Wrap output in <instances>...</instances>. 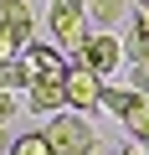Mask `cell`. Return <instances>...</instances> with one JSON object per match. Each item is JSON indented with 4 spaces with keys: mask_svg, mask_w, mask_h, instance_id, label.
<instances>
[{
    "mask_svg": "<svg viewBox=\"0 0 149 155\" xmlns=\"http://www.w3.org/2000/svg\"><path fill=\"white\" fill-rule=\"evenodd\" d=\"M134 36H144V41H149V0H144L139 16H134Z\"/></svg>",
    "mask_w": 149,
    "mask_h": 155,
    "instance_id": "5bb4252c",
    "label": "cell"
},
{
    "mask_svg": "<svg viewBox=\"0 0 149 155\" xmlns=\"http://www.w3.org/2000/svg\"><path fill=\"white\" fill-rule=\"evenodd\" d=\"M72 62H82V67H93L98 78H108V72L123 62V41H118L113 31H93V36L82 41V52L72 57Z\"/></svg>",
    "mask_w": 149,
    "mask_h": 155,
    "instance_id": "5b68a950",
    "label": "cell"
},
{
    "mask_svg": "<svg viewBox=\"0 0 149 155\" xmlns=\"http://www.w3.org/2000/svg\"><path fill=\"white\" fill-rule=\"evenodd\" d=\"M0 88H5V93H21V88H31V72H26V62H0Z\"/></svg>",
    "mask_w": 149,
    "mask_h": 155,
    "instance_id": "30bf717a",
    "label": "cell"
},
{
    "mask_svg": "<svg viewBox=\"0 0 149 155\" xmlns=\"http://www.w3.org/2000/svg\"><path fill=\"white\" fill-rule=\"evenodd\" d=\"M51 31L62 47H72V57L82 52V41L93 36L88 31V0H51Z\"/></svg>",
    "mask_w": 149,
    "mask_h": 155,
    "instance_id": "7a4b0ae2",
    "label": "cell"
},
{
    "mask_svg": "<svg viewBox=\"0 0 149 155\" xmlns=\"http://www.w3.org/2000/svg\"><path fill=\"white\" fill-rule=\"evenodd\" d=\"M21 62L31 72V83H67V72H72V62L57 47H41V41H26L21 47Z\"/></svg>",
    "mask_w": 149,
    "mask_h": 155,
    "instance_id": "277c9868",
    "label": "cell"
},
{
    "mask_svg": "<svg viewBox=\"0 0 149 155\" xmlns=\"http://www.w3.org/2000/svg\"><path fill=\"white\" fill-rule=\"evenodd\" d=\"M46 140H51V155H98V150H93V124H88L82 114H72V109L51 114Z\"/></svg>",
    "mask_w": 149,
    "mask_h": 155,
    "instance_id": "6da1fadb",
    "label": "cell"
},
{
    "mask_svg": "<svg viewBox=\"0 0 149 155\" xmlns=\"http://www.w3.org/2000/svg\"><path fill=\"white\" fill-rule=\"evenodd\" d=\"M123 5H129V0H88V21L103 26V31H113V21L123 16Z\"/></svg>",
    "mask_w": 149,
    "mask_h": 155,
    "instance_id": "9c48e42d",
    "label": "cell"
},
{
    "mask_svg": "<svg viewBox=\"0 0 149 155\" xmlns=\"http://www.w3.org/2000/svg\"><path fill=\"white\" fill-rule=\"evenodd\" d=\"M11 114H16V93H5V88H0V124H5Z\"/></svg>",
    "mask_w": 149,
    "mask_h": 155,
    "instance_id": "9a60e30c",
    "label": "cell"
},
{
    "mask_svg": "<svg viewBox=\"0 0 149 155\" xmlns=\"http://www.w3.org/2000/svg\"><path fill=\"white\" fill-rule=\"evenodd\" d=\"M144 104H149V98H144L139 88H103V109H108L113 119H123V124H129Z\"/></svg>",
    "mask_w": 149,
    "mask_h": 155,
    "instance_id": "52a82bcc",
    "label": "cell"
},
{
    "mask_svg": "<svg viewBox=\"0 0 149 155\" xmlns=\"http://www.w3.org/2000/svg\"><path fill=\"white\" fill-rule=\"evenodd\" d=\"M11 155H51V140H46V129H31V134H21V140L11 145Z\"/></svg>",
    "mask_w": 149,
    "mask_h": 155,
    "instance_id": "8fae6325",
    "label": "cell"
},
{
    "mask_svg": "<svg viewBox=\"0 0 149 155\" xmlns=\"http://www.w3.org/2000/svg\"><path fill=\"white\" fill-rule=\"evenodd\" d=\"M11 145H16V140L5 134V124H0V155H11Z\"/></svg>",
    "mask_w": 149,
    "mask_h": 155,
    "instance_id": "e0dca14e",
    "label": "cell"
},
{
    "mask_svg": "<svg viewBox=\"0 0 149 155\" xmlns=\"http://www.w3.org/2000/svg\"><path fill=\"white\" fill-rule=\"evenodd\" d=\"M67 109L72 114H93V109H103V78L93 72V67H82V62H72V72H67Z\"/></svg>",
    "mask_w": 149,
    "mask_h": 155,
    "instance_id": "3957f363",
    "label": "cell"
},
{
    "mask_svg": "<svg viewBox=\"0 0 149 155\" xmlns=\"http://www.w3.org/2000/svg\"><path fill=\"white\" fill-rule=\"evenodd\" d=\"M21 47H26V41H21L16 31H5V26H0V62H21Z\"/></svg>",
    "mask_w": 149,
    "mask_h": 155,
    "instance_id": "7c38bea8",
    "label": "cell"
},
{
    "mask_svg": "<svg viewBox=\"0 0 149 155\" xmlns=\"http://www.w3.org/2000/svg\"><path fill=\"white\" fill-rule=\"evenodd\" d=\"M0 26H5V31H16L21 41H31V26H36L31 0H0Z\"/></svg>",
    "mask_w": 149,
    "mask_h": 155,
    "instance_id": "8992f818",
    "label": "cell"
},
{
    "mask_svg": "<svg viewBox=\"0 0 149 155\" xmlns=\"http://www.w3.org/2000/svg\"><path fill=\"white\" fill-rule=\"evenodd\" d=\"M113 155H149V150H144V145H139V140H129V145H118V150H113Z\"/></svg>",
    "mask_w": 149,
    "mask_h": 155,
    "instance_id": "2e32d148",
    "label": "cell"
},
{
    "mask_svg": "<svg viewBox=\"0 0 149 155\" xmlns=\"http://www.w3.org/2000/svg\"><path fill=\"white\" fill-rule=\"evenodd\" d=\"M129 134H134V140H139V145H144V140H149V104H144V109H139V114H134V119H129Z\"/></svg>",
    "mask_w": 149,
    "mask_h": 155,
    "instance_id": "4fadbf2b",
    "label": "cell"
},
{
    "mask_svg": "<svg viewBox=\"0 0 149 155\" xmlns=\"http://www.w3.org/2000/svg\"><path fill=\"white\" fill-rule=\"evenodd\" d=\"M144 150H149V140H144Z\"/></svg>",
    "mask_w": 149,
    "mask_h": 155,
    "instance_id": "ac0fdd59",
    "label": "cell"
},
{
    "mask_svg": "<svg viewBox=\"0 0 149 155\" xmlns=\"http://www.w3.org/2000/svg\"><path fill=\"white\" fill-rule=\"evenodd\" d=\"M26 93H31V109L36 114H62L67 109V88L62 83H31Z\"/></svg>",
    "mask_w": 149,
    "mask_h": 155,
    "instance_id": "ba28073f",
    "label": "cell"
}]
</instances>
